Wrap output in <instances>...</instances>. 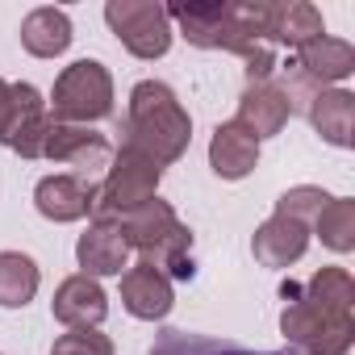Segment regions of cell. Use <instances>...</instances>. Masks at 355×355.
Here are the masks:
<instances>
[{"label": "cell", "mask_w": 355, "mask_h": 355, "mask_svg": "<svg viewBox=\"0 0 355 355\" xmlns=\"http://www.w3.org/2000/svg\"><path fill=\"white\" fill-rule=\"evenodd\" d=\"M193 142V117L184 105L175 101V92L163 80H138L130 88V109H125V142L155 159L159 167L175 163Z\"/></svg>", "instance_id": "1"}, {"label": "cell", "mask_w": 355, "mask_h": 355, "mask_svg": "<svg viewBox=\"0 0 355 355\" xmlns=\"http://www.w3.org/2000/svg\"><path fill=\"white\" fill-rule=\"evenodd\" d=\"M121 239L130 251L142 255L146 268L163 272L167 280H193V230L175 218V209L159 197H150L146 205L130 209L117 222Z\"/></svg>", "instance_id": "2"}, {"label": "cell", "mask_w": 355, "mask_h": 355, "mask_svg": "<svg viewBox=\"0 0 355 355\" xmlns=\"http://www.w3.org/2000/svg\"><path fill=\"white\" fill-rule=\"evenodd\" d=\"M167 21L180 26V34L201 51H230L247 63V84L272 80L276 71V46L251 38L243 21L234 17V5H171Z\"/></svg>", "instance_id": "3"}, {"label": "cell", "mask_w": 355, "mask_h": 355, "mask_svg": "<svg viewBox=\"0 0 355 355\" xmlns=\"http://www.w3.org/2000/svg\"><path fill=\"white\" fill-rule=\"evenodd\" d=\"M288 297L284 313H280V334L288 338V347L305 351V355H351L355 343V313L347 309H326L301 297L297 284L280 288Z\"/></svg>", "instance_id": "4"}, {"label": "cell", "mask_w": 355, "mask_h": 355, "mask_svg": "<svg viewBox=\"0 0 355 355\" xmlns=\"http://www.w3.org/2000/svg\"><path fill=\"white\" fill-rule=\"evenodd\" d=\"M159 180H163V167L155 159H146L134 146H121L105 167V180L96 184L92 222H121L130 209L146 205L159 193Z\"/></svg>", "instance_id": "5"}, {"label": "cell", "mask_w": 355, "mask_h": 355, "mask_svg": "<svg viewBox=\"0 0 355 355\" xmlns=\"http://www.w3.org/2000/svg\"><path fill=\"white\" fill-rule=\"evenodd\" d=\"M51 117L63 125H92L113 113V76L96 59H76L59 71L55 92L46 101Z\"/></svg>", "instance_id": "6"}, {"label": "cell", "mask_w": 355, "mask_h": 355, "mask_svg": "<svg viewBox=\"0 0 355 355\" xmlns=\"http://www.w3.org/2000/svg\"><path fill=\"white\" fill-rule=\"evenodd\" d=\"M105 21L134 59H163L171 51V21L155 0H109Z\"/></svg>", "instance_id": "7"}, {"label": "cell", "mask_w": 355, "mask_h": 355, "mask_svg": "<svg viewBox=\"0 0 355 355\" xmlns=\"http://www.w3.org/2000/svg\"><path fill=\"white\" fill-rule=\"evenodd\" d=\"M42 159H51L59 167H71V175H80V180H92V171L109 167L113 146L92 125H63V121H55L51 134H46Z\"/></svg>", "instance_id": "8"}, {"label": "cell", "mask_w": 355, "mask_h": 355, "mask_svg": "<svg viewBox=\"0 0 355 355\" xmlns=\"http://www.w3.org/2000/svg\"><path fill=\"white\" fill-rule=\"evenodd\" d=\"M51 125H55V117H51L42 92L34 84H13V117L5 130V146L21 159H42Z\"/></svg>", "instance_id": "9"}, {"label": "cell", "mask_w": 355, "mask_h": 355, "mask_svg": "<svg viewBox=\"0 0 355 355\" xmlns=\"http://www.w3.org/2000/svg\"><path fill=\"white\" fill-rule=\"evenodd\" d=\"M92 201H96V184L92 180H80L71 171H59V175H46L34 189V209L46 218V222H80V218H92Z\"/></svg>", "instance_id": "10"}, {"label": "cell", "mask_w": 355, "mask_h": 355, "mask_svg": "<svg viewBox=\"0 0 355 355\" xmlns=\"http://www.w3.org/2000/svg\"><path fill=\"white\" fill-rule=\"evenodd\" d=\"M51 313L67 326V330H96L109 313V297L105 288L92 280V276H67L59 288H55V301H51Z\"/></svg>", "instance_id": "11"}, {"label": "cell", "mask_w": 355, "mask_h": 355, "mask_svg": "<svg viewBox=\"0 0 355 355\" xmlns=\"http://www.w3.org/2000/svg\"><path fill=\"white\" fill-rule=\"evenodd\" d=\"M121 305L138 318V322H163L175 305V293H171V280L146 263L138 268H125L121 272Z\"/></svg>", "instance_id": "12"}, {"label": "cell", "mask_w": 355, "mask_h": 355, "mask_svg": "<svg viewBox=\"0 0 355 355\" xmlns=\"http://www.w3.org/2000/svg\"><path fill=\"white\" fill-rule=\"evenodd\" d=\"M288 117H293V105H288V96H284L280 84L259 80V84H247L243 88V101H239V117L234 121L247 125L259 142L272 138V134H280L288 125Z\"/></svg>", "instance_id": "13"}, {"label": "cell", "mask_w": 355, "mask_h": 355, "mask_svg": "<svg viewBox=\"0 0 355 355\" xmlns=\"http://www.w3.org/2000/svg\"><path fill=\"white\" fill-rule=\"evenodd\" d=\"M255 163H259V138L239 121H222L209 138L214 175H222V180H243V175L255 171Z\"/></svg>", "instance_id": "14"}, {"label": "cell", "mask_w": 355, "mask_h": 355, "mask_svg": "<svg viewBox=\"0 0 355 355\" xmlns=\"http://www.w3.org/2000/svg\"><path fill=\"white\" fill-rule=\"evenodd\" d=\"M251 251H255V259H259L263 268H293V263L309 251V226L272 214V218L255 230Z\"/></svg>", "instance_id": "15"}, {"label": "cell", "mask_w": 355, "mask_h": 355, "mask_svg": "<svg viewBox=\"0 0 355 355\" xmlns=\"http://www.w3.org/2000/svg\"><path fill=\"white\" fill-rule=\"evenodd\" d=\"M313 130L322 134V142L347 150L355 142V96L347 88H318L313 101L305 105Z\"/></svg>", "instance_id": "16"}, {"label": "cell", "mask_w": 355, "mask_h": 355, "mask_svg": "<svg viewBox=\"0 0 355 355\" xmlns=\"http://www.w3.org/2000/svg\"><path fill=\"white\" fill-rule=\"evenodd\" d=\"M76 259L84 268V276H121L125 259H130V247L117 230V222H92L80 243H76Z\"/></svg>", "instance_id": "17"}, {"label": "cell", "mask_w": 355, "mask_h": 355, "mask_svg": "<svg viewBox=\"0 0 355 355\" xmlns=\"http://www.w3.org/2000/svg\"><path fill=\"white\" fill-rule=\"evenodd\" d=\"M297 67H301L318 88L343 84V80L355 71V46L343 42V38L322 34V38H313V42H305V46L297 51Z\"/></svg>", "instance_id": "18"}, {"label": "cell", "mask_w": 355, "mask_h": 355, "mask_svg": "<svg viewBox=\"0 0 355 355\" xmlns=\"http://www.w3.org/2000/svg\"><path fill=\"white\" fill-rule=\"evenodd\" d=\"M71 17L63 13V9H51V5H42V9H34V13H26V21H21V46L34 55V59H59L67 46H71Z\"/></svg>", "instance_id": "19"}, {"label": "cell", "mask_w": 355, "mask_h": 355, "mask_svg": "<svg viewBox=\"0 0 355 355\" xmlns=\"http://www.w3.org/2000/svg\"><path fill=\"white\" fill-rule=\"evenodd\" d=\"M38 263L26 251H0V305L5 309H26L38 297Z\"/></svg>", "instance_id": "20"}, {"label": "cell", "mask_w": 355, "mask_h": 355, "mask_svg": "<svg viewBox=\"0 0 355 355\" xmlns=\"http://www.w3.org/2000/svg\"><path fill=\"white\" fill-rule=\"evenodd\" d=\"M322 34H326V21H322V9H318V5H309V0H288V5H276L272 42L301 51L305 42H313V38H322Z\"/></svg>", "instance_id": "21"}, {"label": "cell", "mask_w": 355, "mask_h": 355, "mask_svg": "<svg viewBox=\"0 0 355 355\" xmlns=\"http://www.w3.org/2000/svg\"><path fill=\"white\" fill-rule=\"evenodd\" d=\"M313 230H318L322 247H330L334 255L355 251V201H351V197H330L326 209L318 214Z\"/></svg>", "instance_id": "22"}, {"label": "cell", "mask_w": 355, "mask_h": 355, "mask_svg": "<svg viewBox=\"0 0 355 355\" xmlns=\"http://www.w3.org/2000/svg\"><path fill=\"white\" fill-rule=\"evenodd\" d=\"M150 355H297V351H247V347L201 338V334H189V330H163Z\"/></svg>", "instance_id": "23"}, {"label": "cell", "mask_w": 355, "mask_h": 355, "mask_svg": "<svg viewBox=\"0 0 355 355\" xmlns=\"http://www.w3.org/2000/svg\"><path fill=\"white\" fill-rule=\"evenodd\" d=\"M301 297L313 301V305H326V309L355 313V280H351L347 268H322V272H313L309 284L301 288Z\"/></svg>", "instance_id": "24"}, {"label": "cell", "mask_w": 355, "mask_h": 355, "mask_svg": "<svg viewBox=\"0 0 355 355\" xmlns=\"http://www.w3.org/2000/svg\"><path fill=\"white\" fill-rule=\"evenodd\" d=\"M326 201H330V193H322V189H313V184H297V189H288V193L276 201V214H280V218H293V222H301V226H313L318 214L326 209Z\"/></svg>", "instance_id": "25"}, {"label": "cell", "mask_w": 355, "mask_h": 355, "mask_svg": "<svg viewBox=\"0 0 355 355\" xmlns=\"http://www.w3.org/2000/svg\"><path fill=\"white\" fill-rule=\"evenodd\" d=\"M51 355H113V338L101 330H67L55 338Z\"/></svg>", "instance_id": "26"}, {"label": "cell", "mask_w": 355, "mask_h": 355, "mask_svg": "<svg viewBox=\"0 0 355 355\" xmlns=\"http://www.w3.org/2000/svg\"><path fill=\"white\" fill-rule=\"evenodd\" d=\"M9 117H13V84H5V80H0V142H5Z\"/></svg>", "instance_id": "27"}]
</instances>
